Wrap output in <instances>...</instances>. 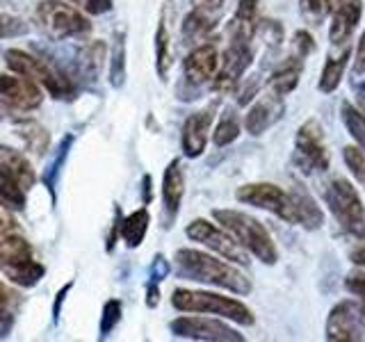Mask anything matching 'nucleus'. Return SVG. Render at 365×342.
Returning <instances> with one entry per match:
<instances>
[{"instance_id":"f257e3e1","label":"nucleus","mask_w":365,"mask_h":342,"mask_svg":"<svg viewBox=\"0 0 365 342\" xmlns=\"http://www.w3.org/2000/svg\"><path fill=\"white\" fill-rule=\"evenodd\" d=\"M176 267L182 279L197 281V283H205V285H215V288L228 290L233 294L247 296L254 290L251 285V279L240 269L235 262L226 260V258H217L205 254V251L199 249H178L176 251Z\"/></svg>"},{"instance_id":"f03ea898","label":"nucleus","mask_w":365,"mask_h":342,"mask_svg":"<svg viewBox=\"0 0 365 342\" xmlns=\"http://www.w3.org/2000/svg\"><path fill=\"white\" fill-rule=\"evenodd\" d=\"M212 219L222 228H226L240 242V247L247 254L256 256L262 265H277L279 262V249L274 244V237L256 217L233 208H217L212 210Z\"/></svg>"},{"instance_id":"7ed1b4c3","label":"nucleus","mask_w":365,"mask_h":342,"mask_svg":"<svg viewBox=\"0 0 365 342\" xmlns=\"http://www.w3.org/2000/svg\"><path fill=\"white\" fill-rule=\"evenodd\" d=\"M171 306L178 313H201V315H215L226 322H235L240 326H254L256 315L254 311L233 296H224L208 290H190V288H176L171 292Z\"/></svg>"},{"instance_id":"20e7f679","label":"nucleus","mask_w":365,"mask_h":342,"mask_svg":"<svg viewBox=\"0 0 365 342\" xmlns=\"http://www.w3.org/2000/svg\"><path fill=\"white\" fill-rule=\"evenodd\" d=\"M5 64L9 66V71L26 76L32 83H37L53 98H73L76 94V85L71 76L62 71L57 64L43 60V57H34L26 51L9 48L5 51Z\"/></svg>"},{"instance_id":"39448f33","label":"nucleus","mask_w":365,"mask_h":342,"mask_svg":"<svg viewBox=\"0 0 365 342\" xmlns=\"http://www.w3.org/2000/svg\"><path fill=\"white\" fill-rule=\"evenodd\" d=\"M34 23L53 41L85 37L91 32V21L85 11L62 0H41L34 9Z\"/></svg>"},{"instance_id":"423d86ee","label":"nucleus","mask_w":365,"mask_h":342,"mask_svg":"<svg viewBox=\"0 0 365 342\" xmlns=\"http://www.w3.org/2000/svg\"><path fill=\"white\" fill-rule=\"evenodd\" d=\"M324 201L342 231L354 239H365V205L347 178H331L324 185Z\"/></svg>"},{"instance_id":"0eeeda50","label":"nucleus","mask_w":365,"mask_h":342,"mask_svg":"<svg viewBox=\"0 0 365 342\" xmlns=\"http://www.w3.org/2000/svg\"><path fill=\"white\" fill-rule=\"evenodd\" d=\"M220 60H222V53L212 39L194 46L185 60H182V78L178 87V98L180 100L199 98L201 89L205 85H212L217 68H220Z\"/></svg>"},{"instance_id":"6e6552de","label":"nucleus","mask_w":365,"mask_h":342,"mask_svg":"<svg viewBox=\"0 0 365 342\" xmlns=\"http://www.w3.org/2000/svg\"><path fill=\"white\" fill-rule=\"evenodd\" d=\"M292 160L297 169L306 176L322 174L331 167V155L327 146L324 128L315 117L306 119L294 135V153Z\"/></svg>"},{"instance_id":"1a4fd4ad","label":"nucleus","mask_w":365,"mask_h":342,"mask_svg":"<svg viewBox=\"0 0 365 342\" xmlns=\"http://www.w3.org/2000/svg\"><path fill=\"white\" fill-rule=\"evenodd\" d=\"M235 199L245 205H254L265 212H272L285 224L297 226V210L290 190H283L274 182H247L235 190Z\"/></svg>"},{"instance_id":"9d476101","label":"nucleus","mask_w":365,"mask_h":342,"mask_svg":"<svg viewBox=\"0 0 365 342\" xmlns=\"http://www.w3.org/2000/svg\"><path fill=\"white\" fill-rule=\"evenodd\" d=\"M169 331L182 340L199 342H245V336L226 324V319L203 317L201 313H187L171 319Z\"/></svg>"},{"instance_id":"9b49d317","label":"nucleus","mask_w":365,"mask_h":342,"mask_svg":"<svg viewBox=\"0 0 365 342\" xmlns=\"http://www.w3.org/2000/svg\"><path fill=\"white\" fill-rule=\"evenodd\" d=\"M185 235L192 239V242L203 244L205 249L215 251L217 256L231 260V262H235V265H242V267L249 265L247 251L240 247L237 239L228 233L226 228H222L220 224H212L208 219H203V217H199V219H194V222L187 224Z\"/></svg>"},{"instance_id":"f8f14e48","label":"nucleus","mask_w":365,"mask_h":342,"mask_svg":"<svg viewBox=\"0 0 365 342\" xmlns=\"http://www.w3.org/2000/svg\"><path fill=\"white\" fill-rule=\"evenodd\" d=\"M329 342H359L365 340V306L359 299L338 301L329 311L324 324Z\"/></svg>"},{"instance_id":"ddd939ff","label":"nucleus","mask_w":365,"mask_h":342,"mask_svg":"<svg viewBox=\"0 0 365 342\" xmlns=\"http://www.w3.org/2000/svg\"><path fill=\"white\" fill-rule=\"evenodd\" d=\"M251 64H254V43L228 41L222 53L217 76L212 80V89L220 91V94H228V91L237 89Z\"/></svg>"},{"instance_id":"4468645a","label":"nucleus","mask_w":365,"mask_h":342,"mask_svg":"<svg viewBox=\"0 0 365 342\" xmlns=\"http://www.w3.org/2000/svg\"><path fill=\"white\" fill-rule=\"evenodd\" d=\"M43 100V91L37 83L19 73H0V105L9 110L30 112L37 110Z\"/></svg>"},{"instance_id":"2eb2a0df","label":"nucleus","mask_w":365,"mask_h":342,"mask_svg":"<svg viewBox=\"0 0 365 342\" xmlns=\"http://www.w3.org/2000/svg\"><path fill=\"white\" fill-rule=\"evenodd\" d=\"M212 119H215V108L192 112L190 117L185 119V123H182V130H180L182 155L190 157V160H197V157L203 155L205 146H208V135H210Z\"/></svg>"},{"instance_id":"dca6fc26","label":"nucleus","mask_w":365,"mask_h":342,"mask_svg":"<svg viewBox=\"0 0 365 342\" xmlns=\"http://www.w3.org/2000/svg\"><path fill=\"white\" fill-rule=\"evenodd\" d=\"M283 112H285L283 96L267 91V94H262L245 114V130L254 137H260L262 133H267L274 123L281 121Z\"/></svg>"},{"instance_id":"f3484780","label":"nucleus","mask_w":365,"mask_h":342,"mask_svg":"<svg viewBox=\"0 0 365 342\" xmlns=\"http://www.w3.org/2000/svg\"><path fill=\"white\" fill-rule=\"evenodd\" d=\"M32 256V247L23 237L19 222L7 212V208L0 205V267L11 260H23Z\"/></svg>"},{"instance_id":"a211bd4d","label":"nucleus","mask_w":365,"mask_h":342,"mask_svg":"<svg viewBox=\"0 0 365 342\" xmlns=\"http://www.w3.org/2000/svg\"><path fill=\"white\" fill-rule=\"evenodd\" d=\"M185 197V171H182L180 160H171L163 176V217L165 228H171L180 212V203Z\"/></svg>"},{"instance_id":"6ab92c4d","label":"nucleus","mask_w":365,"mask_h":342,"mask_svg":"<svg viewBox=\"0 0 365 342\" xmlns=\"http://www.w3.org/2000/svg\"><path fill=\"white\" fill-rule=\"evenodd\" d=\"M361 16H363V0H345V3H340L334 9L331 28H329V41L334 48L351 46V37L359 28Z\"/></svg>"},{"instance_id":"aec40b11","label":"nucleus","mask_w":365,"mask_h":342,"mask_svg":"<svg viewBox=\"0 0 365 342\" xmlns=\"http://www.w3.org/2000/svg\"><path fill=\"white\" fill-rule=\"evenodd\" d=\"M258 0H237L231 21L226 23V39L254 43L258 32Z\"/></svg>"},{"instance_id":"412c9836","label":"nucleus","mask_w":365,"mask_h":342,"mask_svg":"<svg viewBox=\"0 0 365 342\" xmlns=\"http://www.w3.org/2000/svg\"><path fill=\"white\" fill-rule=\"evenodd\" d=\"M349 57H351V46H342V48H334V46H331L324 66H322V73H319V83H317V89L322 91V94H334L340 87V80L345 78V71H347Z\"/></svg>"},{"instance_id":"4be33fe9","label":"nucleus","mask_w":365,"mask_h":342,"mask_svg":"<svg viewBox=\"0 0 365 342\" xmlns=\"http://www.w3.org/2000/svg\"><path fill=\"white\" fill-rule=\"evenodd\" d=\"M292 201H294V210H297V226L306 228V231H317L324 224V212L322 208L315 203L313 194L308 192L302 182H294L290 187Z\"/></svg>"},{"instance_id":"5701e85b","label":"nucleus","mask_w":365,"mask_h":342,"mask_svg":"<svg viewBox=\"0 0 365 342\" xmlns=\"http://www.w3.org/2000/svg\"><path fill=\"white\" fill-rule=\"evenodd\" d=\"M215 28H217V19L210 14V11L201 9V7H194L185 16V21H182L180 34H182V39H185V43L199 46V43L210 39V34H212Z\"/></svg>"},{"instance_id":"b1692460","label":"nucleus","mask_w":365,"mask_h":342,"mask_svg":"<svg viewBox=\"0 0 365 342\" xmlns=\"http://www.w3.org/2000/svg\"><path fill=\"white\" fill-rule=\"evenodd\" d=\"M302 64L304 60H299V57H288L277 71H274L267 80V91H272V94L277 96H288L292 94V91L297 89V85H299V78H302Z\"/></svg>"},{"instance_id":"393cba45","label":"nucleus","mask_w":365,"mask_h":342,"mask_svg":"<svg viewBox=\"0 0 365 342\" xmlns=\"http://www.w3.org/2000/svg\"><path fill=\"white\" fill-rule=\"evenodd\" d=\"M0 271H3L14 285H19V288H32V285H37L43 279L46 267L32 256V258L7 262V265L0 267Z\"/></svg>"},{"instance_id":"a878e982","label":"nucleus","mask_w":365,"mask_h":342,"mask_svg":"<svg viewBox=\"0 0 365 342\" xmlns=\"http://www.w3.org/2000/svg\"><path fill=\"white\" fill-rule=\"evenodd\" d=\"M148 224H151V214H148L146 208H140L130 212L128 217H123L119 222V235L125 242L128 249H137L146 237V231H148Z\"/></svg>"},{"instance_id":"bb28decb","label":"nucleus","mask_w":365,"mask_h":342,"mask_svg":"<svg viewBox=\"0 0 365 342\" xmlns=\"http://www.w3.org/2000/svg\"><path fill=\"white\" fill-rule=\"evenodd\" d=\"M0 167L7 169L9 174H14L26 190H30L34 185V180H37L32 165L28 162V157L21 151H16V148H9V146L0 144Z\"/></svg>"},{"instance_id":"cd10ccee","label":"nucleus","mask_w":365,"mask_h":342,"mask_svg":"<svg viewBox=\"0 0 365 342\" xmlns=\"http://www.w3.org/2000/svg\"><path fill=\"white\" fill-rule=\"evenodd\" d=\"M28 190L21 185V180L0 167V205L7 210H23L26 208Z\"/></svg>"},{"instance_id":"c85d7f7f","label":"nucleus","mask_w":365,"mask_h":342,"mask_svg":"<svg viewBox=\"0 0 365 342\" xmlns=\"http://www.w3.org/2000/svg\"><path fill=\"white\" fill-rule=\"evenodd\" d=\"M155 68L160 80H167L169 68H171V34L165 14L160 16L158 30H155Z\"/></svg>"},{"instance_id":"c756f323","label":"nucleus","mask_w":365,"mask_h":342,"mask_svg":"<svg viewBox=\"0 0 365 342\" xmlns=\"http://www.w3.org/2000/svg\"><path fill=\"white\" fill-rule=\"evenodd\" d=\"M349 85H351L356 105L365 112V30H363L361 39H359L356 53H354V66H351Z\"/></svg>"},{"instance_id":"7c9ffc66","label":"nucleus","mask_w":365,"mask_h":342,"mask_svg":"<svg viewBox=\"0 0 365 342\" xmlns=\"http://www.w3.org/2000/svg\"><path fill=\"white\" fill-rule=\"evenodd\" d=\"M103 64H106V43L103 41H91L87 43L78 55V66L85 73V78L96 80Z\"/></svg>"},{"instance_id":"2f4dec72","label":"nucleus","mask_w":365,"mask_h":342,"mask_svg":"<svg viewBox=\"0 0 365 342\" xmlns=\"http://www.w3.org/2000/svg\"><path fill=\"white\" fill-rule=\"evenodd\" d=\"M16 135L23 140V144H26L28 151L32 153H37V155H43L46 153V148H48L51 144V135L48 130L43 128V125L39 123H34V121H23L16 125Z\"/></svg>"},{"instance_id":"473e14b6","label":"nucleus","mask_w":365,"mask_h":342,"mask_svg":"<svg viewBox=\"0 0 365 342\" xmlns=\"http://www.w3.org/2000/svg\"><path fill=\"white\" fill-rule=\"evenodd\" d=\"M340 119H342V125L347 128V133L351 135V140L365 151V112L359 110L356 105H351V100H342Z\"/></svg>"},{"instance_id":"72a5a7b5","label":"nucleus","mask_w":365,"mask_h":342,"mask_svg":"<svg viewBox=\"0 0 365 342\" xmlns=\"http://www.w3.org/2000/svg\"><path fill=\"white\" fill-rule=\"evenodd\" d=\"M240 135H242V123H240L237 114L233 110H226L222 114L220 123H217V128L212 130V142H215V146L224 148L228 144H233Z\"/></svg>"},{"instance_id":"f704fd0d","label":"nucleus","mask_w":365,"mask_h":342,"mask_svg":"<svg viewBox=\"0 0 365 342\" xmlns=\"http://www.w3.org/2000/svg\"><path fill=\"white\" fill-rule=\"evenodd\" d=\"M123 80H125V41H123V32H119L117 39H114V51L110 60V83L112 87H121Z\"/></svg>"},{"instance_id":"c9c22d12","label":"nucleus","mask_w":365,"mask_h":342,"mask_svg":"<svg viewBox=\"0 0 365 342\" xmlns=\"http://www.w3.org/2000/svg\"><path fill=\"white\" fill-rule=\"evenodd\" d=\"M329 11L331 7L327 0H299V14L308 26L319 28L324 23V19L329 16Z\"/></svg>"},{"instance_id":"e433bc0d","label":"nucleus","mask_w":365,"mask_h":342,"mask_svg":"<svg viewBox=\"0 0 365 342\" xmlns=\"http://www.w3.org/2000/svg\"><path fill=\"white\" fill-rule=\"evenodd\" d=\"M342 160H345L347 169L351 171V176L356 178L359 185L365 190V151L361 146H345L342 148Z\"/></svg>"},{"instance_id":"4c0bfd02","label":"nucleus","mask_w":365,"mask_h":342,"mask_svg":"<svg viewBox=\"0 0 365 342\" xmlns=\"http://www.w3.org/2000/svg\"><path fill=\"white\" fill-rule=\"evenodd\" d=\"M258 34H260V39L269 46V48H279V46L283 43V26H281V21L260 19L256 37H258Z\"/></svg>"},{"instance_id":"58836bf2","label":"nucleus","mask_w":365,"mask_h":342,"mask_svg":"<svg viewBox=\"0 0 365 342\" xmlns=\"http://www.w3.org/2000/svg\"><path fill=\"white\" fill-rule=\"evenodd\" d=\"M23 34H28V23L7 14V11H0V39H14L23 37Z\"/></svg>"},{"instance_id":"ea45409f","label":"nucleus","mask_w":365,"mask_h":342,"mask_svg":"<svg viewBox=\"0 0 365 342\" xmlns=\"http://www.w3.org/2000/svg\"><path fill=\"white\" fill-rule=\"evenodd\" d=\"M121 319V301L119 299H110L103 306V317H101V338H106L114 326L119 324Z\"/></svg>"},{"instance_id":"a19ab883","label":"nucleus","mask_w":365,"mask_h":342,"mask_svg":"<svg viewBox=\"0 0 365 342\" xmlns=\"http://www.w3.org/2000/svg\"><path fill=\"white\" fill-rule=\"evenodd\" d=\"M317 48V43L313 39V34L308 30H297L292 34V51L299 60H306L308 55H313V51Z\"/></svg>"},{"instance_id":"79ce46f5","label":"nucleus","mask_w":365,"mask_h":342,"mask_svg":"<svg viewBox=\"0 0 365 342\" xmlns=\"http://www.w3.org/2000/svg\"><path fill=\"white\" fill-rule=\"evenodd\" d=\"M345 290L354 296V299H359L365 306V269L363 267L347 274V276H345Z\"/></svg>"},{"instance_id":"37998d69","label":"nucleus","mask_w":365,"mask_h":342,"mask_svg":"<svg viewBox=\"0 0 365 342\" xmlns=\"http://www.w3.org/2000/svg\"><path fill=\"white\" fill-rule=\"evenodd\" d=\"M21 294L19 290L14 288H9L7 283L0 281V311L3 313H9V315H14L19 311V306H21Z\"/></svg>"},{"instance_id":"c03bdc74","label":"nucleus","mask_w":365,"mask_h":342,"mask_svg":"<svg viewBox=\"0 0 365 342\" xmlns=\"http://www.w3.org/2000/svg\"><path fill=\"white\" fill-rule=\"evenodd\" d=\"M71 5H76L78 9H83L85 14L91 16H101V14H108L112 9V0H68Z\"/></svg>"},{"instance_id":"a18cd8bd","label":"nucleus","mask_w":365,"mask_h":342,"mask_svg":"<svg viewBox=\"0 0 365 342\" xmlns=\"http://www.w3.org/2000/svg\"><path fill=\"white\" fill-rule=\"evenodd\" d=\"M167 274H169V265L165 262V258L163 256H155V262H153V267H151V279L158 283V281H163Z\"/></svg>"},{"instance_id":"49530a36","label":"nucleus","mask_w":365,"mask_h":342,"mask_svg":"<svg viewBox=\"0 0 365 342\" xmlns=\"http://www.w3.org/2000/svg\"><path fill=\"white\" fill-rule=\"evenodd\" d=\"M349 258H351L354 265H359V267L365 269V239H359V244L349 251Z\"/></svg>"},{"instance_id":"de8ad7c7","label":"nucleus","mask_w":365,"mask_h":342,"mask_svg":"<svg viewBox=\"0 0 365 342\" xmlns=\"http://www.w3.org/2000/svg\"><path fill=\"white\" fill-rule=\"evenodd\" d=\"M11 326H14V315L0 311V338H5L11 331Z\"/></svg>"},{"instance_id":"09e8293b","label":"nucleus","mask_w":365,"mask_h":342,"mask_svg":"<svg viewBox=\"0 0 365 342\" xmlns=\"http://www.w3.org/2000/svg\"><path fill=\"white\" fill-rule=\"evenodd\" d=\"M160 301V290H158V283L153 281L151 285H148V292H146V306L148 308H155Z\"/></svg>"},{"instance_id":"8fccbe9b","label":"nucleus","mask_w":365,"mask_h":342,"mask_svg":"<svg viewBox=\"0 0 365 342\" xmlns=\"http://www.w3.org/2000/svg\"><path fill=\"white\" fill-rule=\"evenodd\" d=\"M226 0H194V7H201V9H208V11H215L220 9Z\"/></svg>"},{"instance_id":"3c124183","label":"nucleus","mask_w":365,"mask_h":342,"mask_svg":"<svg viewBox=\"0 0 365 342\" xmlns=\"http://www.w3.org/2000/svg\"><path fill=\"white\" fill-rule=\"evenodd\" d=\"M144 194H142V201H144V205H148L151 203V199H153V192H151V176H144Z\"/></svg>"},{"instance_id":"603ef678","label":"nucleus","mask_w":365,"mask_h":342,"mask_svg":"<svg viewBox=\"0 0 365 342\" xmlns=\"http://www.w3.org/2000/svg\"><path fill=\"white\" fill-rule=\"evenodd\" d=\"M327 3H329V7H331V11H334L340 3H345V0H327Z\"/></svg>"}]
</instances>
